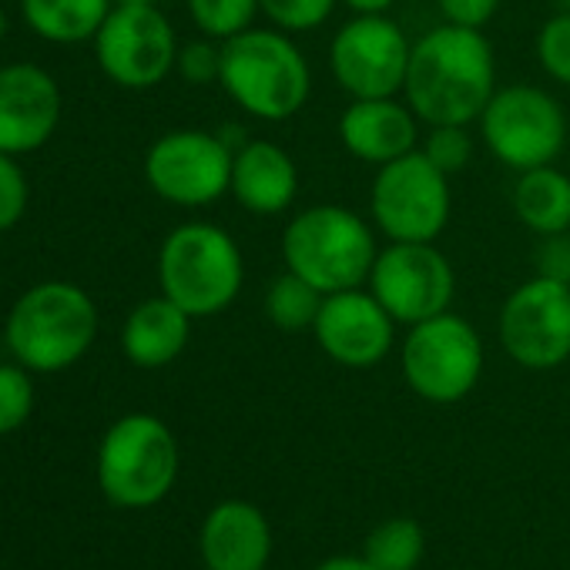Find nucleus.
Wrapping results in <instances>:
<instances>
[{
	"label": "nucleus",
	"mask_w": 570,
	"mask_h": 570,
	"mask_svg": "<svg viewBox=\"0 0 570 570\" xmlns=\"http://www.w3.org/2000/svg\"><path fill=\"white\" fill-rule=\"evenodd\" d=\"M366 289L400 326H416L453 306L456 272L436 242H390L373 262Z\"/></svg>",
	"instance_id": "13"
},
{
	"label": "nucleus",
	"mask_w": 570,
	"mask_h": 570,
	"mask_svg": "<svg viewBox=\"0 0 570 570\" xmlns=\"http://www.w3.org/2000/svg\"><path fill=\"white\" fill-rule=\"evenodd\" d=\"M420 118L400 98H350L336 121L340 145L363 165H390L420 148Z\"/></svg>",
	"instance_id": "17"
},
{
	"label": "nucleus",
	"mask_w": 570,
	"mask_h": 570,
	"mask_svg": "<svg viewBox=\"0 0 570 570\" xmlns=\"http://www.w3.org/2000/svg\"><path fill=\"white\" fill-rule=\"evenodd\" d=\"M198 547L208 570H265L272 557V527L255 503L222 500L208 510Z\"/></svg>",
	"instance_id": "19"
},
{
	"label": "nucleus",
	"mask_w": 570,
	"mask_h": 570,
	"mask_svg": "<svg viewBox=\"0 0 570 570\" xmlns=\"http://www.w3.org/2000/svg\"><path fill=\"white\" fill-rule=\"evenodd\" d=\"M178 38L158 4H115L95 35V58L108 81L128 91L161 85L178 61Z\"/></svg>",
	"instance_id": "14"
},
{
	"label": "nucleus",
	"mask_w": 570,
	"mask_h": 570,
	"mask_svg": "<svg viewBox=\"0 0 570 570\" xmlns=\"http://www.w3.org/2000/svg\"><path fill=\"white\" fill-rule=\"evenodd\" d=\"M4 35H8V14H4V8H0V41H4Z\"/></svg>",
	"instance_id": "36"
},
{
	"label": "nucleus",
	"mask_w": 570,
	"mask_h": 570,
	"mask_svg": "<svg viewBox=\"0 0 570 570\" xmlns=\"http://www.w3.org/2000/svg\"><path fill=\"white\" fill-rule=\"evenodd\" d=\"M453 215L450 175L420 148L380 165L370 185V222L386 242H436Z\"/></svg>",
	"instance_id": "9"
},
{
	"label": "nucleus",
	"mask_w": 570,
	"mask_h": 570,
	"mask_svg": "<svg viewBox=\"0 0 570 570\" xmlns=\"http://www.w3.org/2000/svg\"><path fill=\"white\" fill-rule=\"evenodd\" d=\"M533 268H537L533 275H547V278L570 282V232L537 238Z\"/></svg>",
	"instance_id": "33"
},
{
	"label": "nucleus",
	"mask_w": 570,
	"mask_h": 570,
	"mask_svg": "<svg viewBox=\"0 0 570 570\" xmlns=\"http://www.w3.org/2000/svg\"><path fill=\"white\" fill-rule=\"evenodd\" d=\"M115 4H158V0H115Z\"/></svg>",
	"instance_id": "37"
},
{
	"label": "nucleus",
	"mask_w": 570,
	"mask_h": 570,
	"mask_svg": "<svg viewBox=\"0 0 570 570\" xmlns=\"http://www.w3.org/2000/svg\"><path fill=\"white\" fill-rule=\"evenodd\" d=\"M35 410V386L24 366L0 363V436L28 423Z\"/></svg>",
	"instance_id": "29"
},
{
	"label": "nucleus",
	"mask_w": 570,
	"mask_h": 570,
	"mask_svg": "<svg viewBox=\"0 0 570 570\" xmlns=\"http://www.w3.org/2000/svg\"><path fill=\"white\" fill-rule=\"evenodd\" d=\"M503 353L530 370L547 373L570 360V282L530 275L503 299L497 316Z\"/></svg>",
	"instance_id": "11"
},
{
	"label": "nucleus",
	"mask_w": 570,
	"mask_h": 570,
	"mask_svg": "<svg viewBox=\"0 0 570 570\" xmlns=\"http://www.w3.org/2000/svg\"><path fill=\"white\" fill-rule=\"evenodd\" d=\"M426 553V533L413 517H390L366 533L363 557L376 570H416Z\"/></svg>",
	"instance_id": "24"
},
{
	"label": "nucleus",
	"mask_w": 570,
	"mask_h": 570,
	"mask_svg": "<svg viewBox=\"0 0 570 570\" xmlns=\"http://www.w3.org/2000/svg\"><path fill=\"white\" fill-rule=\"evenodd\" d=\"M336 8H340V0H258V14L272 28L293 38L320 31L333 18Z\"/></svg>",
	"instance_id": "27"
},
{
	"label": "nucleus",
	"mask_w": 570,
	"mask_h": 570,
	"mask_svg": "<svg viewBox=\"0 0 570 570\" xmlns=\"http://www.w3.org/2000/svg\"><path fill=\"white\" fill-rule=\"evenodd\" d=\"M185 4L191 24L212 41H228L255 28L258 18V0H185Z\"/></svg>",
	"instance_id": "25"
},
{
	"label": "nucleus",
	"mask_w": 570,
	"mask_h": 570,
	"mask_svg": "<svg viewBox=\"0 0 570 570\" xmlns=\"http://www.w3.org/2000/svg\"><path fill=\"white\" fill-rule=\"evenodd\" d=\"M323 299L326 296L313 282L285 268L278 278L268 282V289L262 296V313L278 333H313Z\"/></svg>",
	"instance_id": "23"
},
{
	"label": "nucleus",
	"mask_w": 570,
	"mask_h": 570,
	"mask_svg": "<svg viewBox=\"0 0 570 570\" xmlns=\"http://www.w3.org/2000/svg\"><path fill=\"white\" fill-rule=\"evenodd\" d=\"M476 125L487 151L513 175L553 165L567 148V111L540 85L497 88Z\"/></svg>",
	"instance_id": "8"
},
{
	"label": "nucleus",
	"mask_w": 570,
	"mask_h": 570,
	"mask_svg": "<svg viewBox=\"0 0 570 570\" xmlns=\"http://www.w3.org/2000/svg\"><path fill=\"white\" fill-rule=\"evenodd\" d=\"M98 336V306L71 282H41L8 313L4 340L14 360L35 373L75 366Z\"/></svg>",
	"instance_id": "5"
},
{
	"label": "nucleus",
	"mask_w": 570,
	"mask_h": 570,
	"mask_svg": "<svg viewBox=\"0 0 570 570\" xmlns=\"http://www.w3.org/2000/svg\"><path fill=\"white\" fill-rule=\"evenodd\" d=\"M557 8H560V11H570V0H557Z\"/></svg>",
	"instance_id": "38"
},
{
	"label": "nucleus",
	"mask_w": 570,
	"mask_h": 570,
	"mask_svg": "<svg viewBox=\"0 0 570 570\" xmlns=\"http://www.w3.org/2000/svg\"><path fill=\"white\" fill-rule=\"evenodd\" d=\"M158 285L191 320L218 316L242 296L245 255L222 225L185 222L158 248Z\"/></svg>",
	"instance_id": "4"
},
{
	"label": "nucleus",
	"mask_w": 570,
	"mask_h": 570,
	"mask_svg": "<svg viewBox=\"0 0 570 570\" xmlns=\"http://www.w3.org/2000/svg\"><path fill=\"white\" fill-rule=\"evenodd\" d=\"M466 128L470 125H426V135L420 138V151L450 178L466 171L476 155V141Z\"/></svg>",
	"instance_id": "26"
},
{
	"label": "nucleus",
	"mask_w": 570,
	"mask_h": 570,
	"mask_svg": "<svg viewBox=\"0 0 570 570\" xmlns=\"http://www.w3.org/2000/svg\"><path fill=\"white\" fill-rule=\"evenodd\" d=\"M178 476L175 433L151 413H128L98 446V483L115 507L145 510L168 497Z\"/></svg>",
	"instance_id": "6"
},
{
	"label": "nucleus",
	"mask_w": 570,
	"mask_h": 570,
	"mask_svg": "<svg viewBox=\"0 0 570 570\" xmlns=\"http://www.w3.org/2000/svg\"><path fill=\"white\" fill-rule=\"evenodd\" d=\"M533 55L550 81L570 88V11H557L540 24L533 38Z\"/></svg>",
	"instance_id": "28"
},
{
	"label": "nucleus",
	"mask_w": 570,
	"mask_h": 570,
	"mask_svg": "<svg viewBox=\"0 0 570 570\" xmlns=\"http://www.w3.org/2000/svg\"><path fill=\"white\" fill-rule=\"evenodd\" d=\"M316 570H376L366 557H330Z\"/></svg>",
	"instance_id": "35"
},
{
	"label": "nucleus",
	"mask_w": 570,
	"mask_h": 570,
	"mask_svg": "<svg viewBox=\"0 0 570 570\" xmlns=\"http://www.w3.org/2000/svg\"><path fill=\"white\" fill-rule=\"evenodd\" d=\"M396 320L380 306V299L360 289L330 293L313 326L316 346L346 370H373L396 346Z\"/></svg>",
	"instance_id": "15"
},
{
	"label": "nucleus",
	"mask_w": 570,
	"mask_h": 570,
	"mask_svg": "<svg viewBox=\"0 0 570 570\" xmlns=\"http://www.w3.org/2000/svg\"><path fill=\"white\" fill-rule=\"evenodd\" d=\"M510 208L537 238L570 232V175L557 165L520 171L510 191Z\"/></svg>",
	"instance_id": "21"
},
{
	"label": "nucleus",
	"mask_w": 570,
	"mask_h": 570,
	"mask_svg": "<svg viewBox=\"0 0 570 570\" xmlns=\"http://www.w3.org/2000/svg\"><path fill=\"white\" fill-rule=\"evenodd\" d=\"M400 366L406 386L420 400L433 406H453L476 390L487 353L476 326L446 309L410 326L400 350Z\"/></svg>",
	"instance_id": "7"
},
{
	"label": "nucleus",
	"mask_w": 570,
	"mask_h": 570,
	"mask_svg": "<svg viewBox=\"0 0 570 570\" xmlns=\"http://www.w3.org/2000/svg\"><path fill=\"white\" fill-rule=\"evenodd\" d=\"M61 121L58 81L38 65L0 68V151L31 155L45 148Z\"/></svg>",
	"instance_id": "16"
},
{
	"label": "nucleus",
	"mask_w": 570,
	"mask_h": 570,
	"mask_svg": "<svg viewBox=\"0 0 570 570\" xmlns=\"http://www.w3.org/2000/svg\"><path fill=\"white\" fill-rule=\"evenodd\" d=\"M175 71L185 85L191 88H208V85H218V75H222V41H212V38H198V41H188L178 48V61H175Z\"/></svg>",
	"instance_id": "30"
},
{
	"label": "nucleus",
	"mask_w": 570,
	"mask_h": 570,
	"mask_svg": "<svg viewBox=\"0 0 570 570\" xmlns=\"http://www.w3.org/2000/svg\"><path fill=\"white\" fill-rule=\"evenodd\" d=\"M497 91V58L483 31L436 24L413 41L403 101L423 125H476Z\"/></svg>",
	"instance_id": "1"
},
{
	"label": "nucleus",
	"mask_w": 570,
	"mask_h": 570,
	"mask_svg": "<svg viewBox=\"0 0 570 570\" xmlns=\"http://www.w3.org/2000/svg\"><path fill=\"white\" fill-rule=\"evenodd\" d=\"M222 91L248 118L293 121L313 95V65L293 35L278 28H248L222 41Z\"/></svg>",
	"instance_id": "2"
},
{
	"label": "nucleus",
	"mask_w": 570,
	"mask_h": 570,
	"mask_svg": "<svg viewBox=\"0 0 570 570\" xmlns=\"http://www.w3.org/2000/svg\"><path fill=\"white\" fill-rule=\"evenodd\" d=\"M500 8H503V0H436L443 24L473 28V31H483L500 14Z\"/></svg>",
	"instance_id": "32"
},
{
	"label": "nucleus",
	"mask_w": 570,
	"mask_h": 570,
	"mask_svg": "<svg viewBox=\"0 0 570 570\" xmlns=\"http://www.w3.org/2000/svg\"><path fill=\"white\" fill-rule=\"evenodd\" d=\"M376 225L346 205H309L282 228V265L323 296L360 289L380 255Z\"/></svg>",
	"instance_id": "3"
},
{
	"label": "nucleus",
	"mask_w": 570,
	"mask_h": 570,
	"mask_svg": "<svg viewBox=\"0 0 570 570\" xmlns=\"http://www.w3.org/2000/svg\"><path fill=\"white\" fill-rule=\"evenodd\" d=\"M299 165L282 145L268 138H252L235 148L232 161V188L228 195L248 215H282L299 198Z\"/></svg>",
	"instance_id": "18"
},
{
	"label": "nucleus",
	"mask_w": 570,
	"mask_h": 570,
	"mask_svg": "<svg viewBox=\"0 0 570 570\" xmlns=\"http://www.w3.org/2000/svg\"><path fill=\"white\" fill-rule=\"evenodd\" d=\"M191 340V316L168 296L138 303L121 330V350L128 363L141 370H161L175 363Z\"/></svg>",
	"instance_id": "20"
},
{
	"label": "nucleus",
	"mask_w": 570,
	"mask_h": 570,
	"mask_svg": "<svg viewBox=\"0 0 570 570\" xmlns=\"http://www.w3.org/2000/svg\"><path fill=\"white\" fill-rule=\"evenodd\" d=\"M115 0H21L28 28L51 45L95 41Z\"/></svg>",
	"instance_id": "22"
},
{
	"label": "nucleus",
	"mask_w": 570,
	"mask_h": 570,
	"mask_svg": "<svg viewBox=\"0 0 570 570\" xmlns=\"http://www.w3.org/2000/svg\"><path fill=\"white\" fill-rule=\"evenodd\" d=\"M343 8H350L353 14H390L400 0H340Z\"/></svg>",
	"instance_id": "34"
},
{
	"label": "nucleus",
	"mask_w": 570,
	"mask_h": 570,
	"mask_svg": "<svg viewBox=\"0 0 570 570\" xmlns=\"http://www.w3.org/2000/svg\"><path fill=\"white\" fill-rule=\"evenodd\" d=\"M235 148L218 131L178 128L161 135L145 155V181L178 208H205L232 188Z\"/></svg>",
	"instance_id": "12"
},
{
	"label": "nucleus",
	"mask_w": 570,
	"mask_h": 570,
	"mask_svg": "<svg viewBox=\"0 0 570 570\" xmlns=\"http://www.w3.org/2000/svg\"><path fill=\"white\" fill-rule=\"evenodd\" d=\"M28 208V178L14 155L0 151V232H11Z\"/></svg>",
	"instance_id": "31"
},
{
	"label": "nucleus",
	"mask_w": 570,
	"mask_h": 570,
	"mask_svg": "<svg viewBox=\"0 0 570 570\" xmlns=\"http://www.w3.org/2000/svg\"><path fill=\"white\" fill-rule=\"evenodd\" d=\"M413 41L390 14H353L330 41V75L346 98H400Z\"/></svg>",
	"instance_id": "10"
}]
</instances>
